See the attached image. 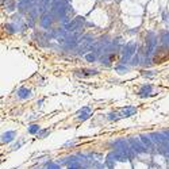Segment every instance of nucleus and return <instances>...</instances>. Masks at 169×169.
Listing matches in <instances>:
<instances>
[{"label": "nucleus", "instance_id": "25", "mask_svg": "<svg viewBox=\"0 0 169 169\" xmlns=\"http://www.w3.org/2000/svg\"><path fill=\"white\" fill-rule=\"evenodd\" d=\"M73 145H75V141H72V142H71V141H69V142H66V144H65V145H64V146H65V147H66V146H73Z\"/></svg>", "mask_w": 169, "mask_h": 169}, {"label": "nucleus", "instance_id": "3", "mask_svg": "<svg viewBox=\"0 0 169 169\" xmlns=\"http://www.w3.org/2000/svg\"><path fill=\"white\" fill-rule=\"evenodd\" d=\"M84 23V18L83 16H76L75 19H72L71 22L65 23V26H64V30L66 31V33H76V31L78 30V28H81V25Z\"/></svg>", "mask_w": 169, "mask_h": 169}, {"label": "nucleus", "instance_id": "13", "mask_svg": "<svg viewBox=\"0 0 169 169\" xmlns=\"http://www.w3.org/2000/svg\"><path fill=\"white\" fill-rule=\"evenodd\" d=\"M39 131H41V126L38 123H31L27 126V133L30 135H38Z\"/></svg>", "mask_w": 169, "mask_h": 169}, {"label": "nucleus", "instance_id": "20", "mask_svg": "<svg viewBox=\"0 0 169 169\" xmlns=\"http://www.w3.org/2000/svg\"><path fill=\"white\" fill-rule=\"evenodd\" d=\"M141 64H142V62H141V60H139V54L137 53L135 56H134L131 60H130L129 65H130V66H138V65H141Z\"/></svg>", "mask_w": 169, "mask_h": 169}, {"label": "nucleus", "instance_id": "1", "mask_svg": "<svg viewBox=\"0 0 169 169\" xmlns=\"http://www.w3.org/2000/svg\"><path fill=\"white\" fill-rule=\"evenodd\" d=\"M160 38L154 33H149V38H146V46H145V58H151L157 50V42Z\"/></svg>", "mask_w": 169, "mask_h": 169}, {"label": "nucleus", "instance_id": "11", "mask_svg": "<svg viewBox=\"0 0 169 169\" xmlns=\"http://www.w3.org/2000/svg\"><path fill=\"white\" fill-rule=\"evenodd\" d=\"M139 141H141L149 150H153L154 146H156V145H154V142L151 141V138L149 137V134H141V135H139Z\"/></svg>", "mask_w": 169, "mask_h": 169}, {"label": "nucleus", "instance_id": "2", "mask_svg": "<svg viewBox=\"0 0 169 169\" xmlns=\"http://www.w3.org/2000/svg\"><path fill=\"white\" fill-rule=\"evenodd\" d=\"M137 51V42L135 41H130L126 45L123 46V54H122L121 58V64H129L130 60L135 56Z\"/></svg>", "mask_w": 169, "mask_h": 169}, {"label": "nucleus", "instance_id": "9", "mask_svg": "<svg viewBox=\"0 0 169 169\" xmlns=\"http://www.w3.org/2000/svg\"><path fill=\"white\" fill-rule=\"evenodd\" d=\"M99 73L98 69H88V68H83L80 71H76L75 75L78 76L81 78H85V77H92V76H96Z\"/></svg>", "mask_w": 169, "mask_h": 169}, {"label": "nucleus", "instance_id": "16", "mask_svg": "<svg viewBox=\"0 0 169 169\" xmlns=\"http://www.w3.org/2000/svg\"><path fill=\"white\" fill-rule=\"evenodd\" d=\"M160 41L162 42V45L164 46H169V31H162L161 34H160Z\"/></svg>", "mask_w": 169, "mask_h": 169}, {"label": "nucleus", "instance_id": "15", "mask_svg": "<svg viewBox=\"0 0 169 169\" xmlns=\"http://www.w3.org/2000/svg\"><path fill=\"white\" fill-rule=\"evenodd\" d=\"M84 60H85L87 62H96V61H98V53H95V51L85 53L84 54Z\"/></svg>", "mask_w": 169, "mask_h": 169}, {"label": "nucleus", "instance_id": "12", "mask_svg": "<svg viewBox=\"0 0 169 169\" xmlns=\"http://www.w3.org/2000/svg\"><path fill=\"white\" fill-rule=\"evenodd\" d=\"M51 23H53V14H45V15L41 18V26H42L43 28H49L51 26Z\"/></svg>", "mask_w": 169, "mask_h": 169}, {"label": "nucleus", "instance_id": "4", "mask_svg": "<svg viewBox=\"0 0 169 169\" xmlns=\"http://www.w3.org/2000/svg\"><path fill=\"white\" fill-rule=\"evenodd\" d=\"M153 95H154V87H153V84H150V83L142 84L138 88V91H137V96H138L139 99H147Z\"/></svg>", "mask_w": 169, "mask_h": 169}, {"label": "nucleus", "instance_id": "21", "mask_svg": "<svg viewBox=\"0 0 169 169\" xmlns=\"http://www.w3.org/2000/svg\"><path fill=\"white\" fill-rule=\"evenodd\" d=\"M157 75H158V71H145L144 73H142V76L146 77V78H151V77H154V76H157Z\"/></svg>", "mask_w": 169, "mask_h": 169}, {"label": "nucleus", "instance_id": "23", "mask_svg": "<svg viewBox=\"0 0 169 169\" xmlns=\"http://www.w3.org/2000/svg\"><path fill=\"white\" fill-rule=\"evenodd\" d=\"M22 145H23V141H18L16 144H14L12 146H11V150H18V149H20Z\"/></svg>", "mask_w": 169, "mask_h": 169}, {"label": "nucleus", "instance_id": "19", "mask_svg": "<svg viewBox=\"0 0 169 169\" xmlns=\"http://www.w3.org/2000/svg\"><path fill=\"white\" fill-rule=\"evenodd\" d=\"M4 28H5V30H7L10 34H14V33H16V31H19L18 27H16L14 23H7V25H4Z\"/></svg>", "mask_w": 169, "mask_h": 169}, {"label": "nucleus", "instance_id": "8", "mask_svg": "<svg viewBox=\"0 0 169 169\" xmlns=\"http://www.w3.org/2000/svg\"><path fill=\"white\" fill-rule=\"evenodd\" d=\"M15 138H16V131H14V130H7V131H4L2 134V144L8 145V144L15 141Z\"/></svg>", "mask_w": 169, "mask_h": 169}, {"label": "nucleus", "instance_id": "6", "mask_svg": "<svg viewBox=\"0 0 169 169\" xmlns=\"http://www.w3.org/2000/svg\"><path fill=\"white\" fill-rule=\"evenodd\" d=\"M91 115H92V108L89 106L81 107V108L76 112V118H77V121H80V122H84V121H87V119H89Z\"/></svg>", "mask_w": 169, "mask_h": 169}, {"label": "nucleus", "instance_id": "17", "mask_svg": "<svg viewBox=\"0 0 169 169\" xmlns=\"http://www.w3.org/2000/svg\"><path fill=\"white\" fill-rule=\"evenodd\" d=\"M43 169H62V168H61V165L57 161H48Z\"/></svg>", "mask_w": 169, "mask_h": 169}, {"label": "nucleus", "instance_id": "22", "mask_svg": "<svg viewBox=\"0 0 169 169\" xmlns=\"http://www.w3.org/2000/svg\"><path fill=\"white\" fill-rule=\"evenodd\" d=\"M49 134H50V130L49 129H41V131L38 133V137H39V138H45Z\"/></svg>", "mask_w": 169, "mask_h": 169}, {"label": "nucleus", "instance_id": "14", "mask_svg": "<svg viewBox=\"0 0 169 169\" xmlns=\"http://www.w3.org/2000/svg\"><path fill=\"white\" fill-rule=\"evenodd\" d=\"M115 71L118 72L119 75H124L130 71V65H127V64H118V65L115 66Z\"/></svg>", "mask_w": 169, "mask_h": 169}, {"label": "nucleus", "instance_id": "24", "mask_svg": "<svg viewBox=\"0 0 169 169\" xmlns=\"http://www.w3.org/2000/svg\"><path fill=\"white\" fill-rule=\"evenodd\" d=\"M43 101H45V99H39V100H38L37 101V107H38V108H41V107H42V103H43Z\"/></svg>", "mask_w": 169, "mask_h": 169}, {"label": "nucleus", "instance_id": "5", "mask_svg": "<svg viewBox=\"0 0 169 169\" xmlns=\"http://www.w3.org/2000/svg\"><path fill=\"white\" fill-rule=\"evenodd\" d=\"M127 141H129L130 146H131V149L134 150V153H135V154H139V156H141V154H146V153H149V151H150L141 141H139V139L129 138Z\"/></svg>", "mask_w": 169, "mask_h": 169}, {"label": "nucleus", "instance_id": "18", "mask_svg": "<svg viewBox=\"0 0 169 169\" xmlns=\"http://www.w3.org/2000/svg\"><path fill=\"white\" fill-rule=\"evenodd\" d=\"M107 119L111 121V122H116V121H119V119H122V118H121V115H119L118 111H111L108 115H107Z\"/></svg>", "mask_w": 169, "mask_h": 169}, {"label": "nucleus", "instance_id": "10", "mask_svg": "<svg viewBox=\"0 0 169 169\" xmlns=\"http://www.w3.org/2000/svg\"><path fill=\"white\" fill-rule=\"evenodd\" d=\"M118 112H119V115H121V118H130V116H133L137 114V108L134 106H126V107H123V108H119Z\"/></svg>", "mask_w": 169, "mask_h": 169}, {"label": "nucleus", "instance_id": "7", "mask_svg": "<svg viewBox=\"0 0 169 169\" xmlns=\"http://www.w3.org/2000/svg\"><path fill=\"white\" fill-rule=\"evenodd\" d=\"M31 96H33V89L28 88V87H20L16 91V98L19 100H27Z\"/></svg>", "mask_w": 169, "mask_h": 169}]
</instances>
